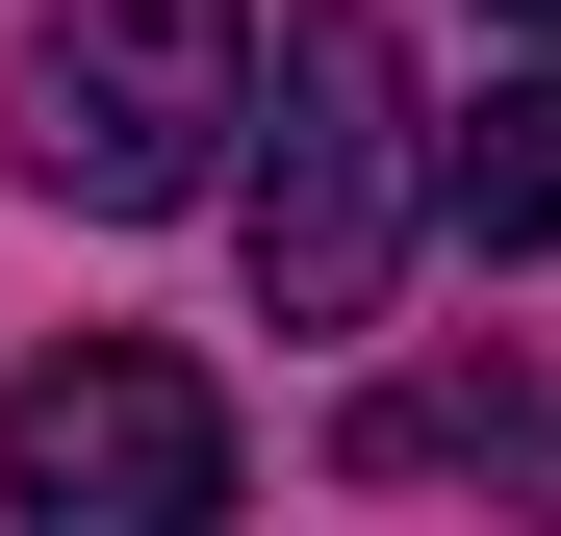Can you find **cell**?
Masks as SVG:
<instances>
[{"instance_id": "obj_1", "label": "cell", "mask_w": 561, "mask_h": 536, "mask_svg": "<svg viewBox=\"0 0 561 536\" xmlns=\"http://www.w3.org/2000/svg\"><path fill=\"white\" fill-rule=\"evenodd\" d=\"M230 230H255L280 332H383L409 230H434V128H409L383 0H280V77H230Z\"/></svg>"}, {"instance_id": "obj_2", "label": "cell", "mask_w": 561, "mask_h": 536, "mask_svg": "<svg viewBox=\"0 0 561 536\" xmlns=\"http://www.w3.org/2000/svg\"><path fill=\"white\" fill-rule=\"evenodd\" d=\"M230 77H255V0H77V26L26 52V153L77 230H179L230 179Z\"/></svg>"}, {"instance_id": "obj_3", "label": "cell", "mask_w": 561, "mask_h": 536, "mask_svg": "<svg viewBox=\"0 0 561 536\" xmlns=\"http://www.w3.org/2000/svg\"><path fill=\"white\" fill-rule=\"evenodd\" d=\"M0 511L26 536H205L230 511V409L179 384L153 332H77V357H26V409H0Z\"/></svg>"}, {"instance_id": "obj_4", "label": "cell", "mask_w": 561, "mask_h": 536, "mask_svg": "<svg viewBox=\"0 0 561 536\" xmlns=\"http://www.w3.org/2000/svg\"><path fill=\"white\" fill-rule=\"evenodd\" d=\"M357 486H561L536 384H357Z\"/></svg>"}, {"instance_id": "obj_5", "label": "cell", "mask_w": 561, "mask_h": 536, "mask_svg": "<svg viewBox=\"0 0 561 536\" xmlns=\"http://www.w3.org/2000/svg\"><path fill=\"white\" fill-rule=\"evenodd\" d=\"M434 205L485 255H561V77H485V103L434 128Z\"/></svg>"}, {"instance_id": "obj_6", "label": "cell", "mask_w": 561, "mask_h": 536, "mask_svg": "<svg viewBox=\"0 0 561 536\" xmlns=\"http://www.w3.org/2000/svg\"><path fill=\"white\" fill-rule=\"evenodd\" d=\"M511 26H561V0H511Z\"/></svg>"}]
</instances>
